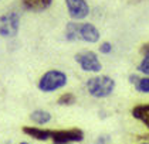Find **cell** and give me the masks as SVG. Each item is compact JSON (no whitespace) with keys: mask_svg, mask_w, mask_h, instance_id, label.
<instances>
[{"mask_svg":"<svg viewBox=\"0 0 149 144\" xmlns=\"http://www.w3.org/2000/svg\"><path fill=\"white\" fill-rule=\"evenodd\" d=\"M65 7L68 11V16L74 21L84 20L90 14V6L87 0H65Z\"/></svg>","mask_w":149,"mask_h":144,"instance_id":"7","label":"cell"},{"mask_svg":"<svg viewBox=\"0 0 149 144\" xmlns=\"http://www.w3.org/2000/svg\"><path fill=\"white\" fill-rule=\"evenodd\" d=\"M101 38L100 30L91 23L68 21L65 25V40L67 41H84L95 44Z\"/></svg>","mask_w":149,"mask_h":144,"instance_id":"1","label":"cell"},{"mask_svg":"<svg viewBox=\"0 0 149 144\" xmlns=\"http://www.w3.org/2000/svg\"><path fill=\"white\" fill-rule=\"evenodd\" d=\"M115 81L108 75H95L90 78L85 83V88L92 98L97 99H105L111 96L115 90Z\"/></svg>","mask_w":149,"mask_h":144,"instance_id":"3","label":"cell"},{"mask_svg":"<svg viewBox=\"0 0 149 144\" xmlns=\"http://www.w3.org/2000/svg\"><path fill=\"white\" fill-rule=\"evenodd\" d=\"M98 51H100L101 54H104V55H108V54H111V52H112V44H111L109 41H104V43L100 44Z\"/></svg>","mask_w":149,"mask_h":144,"instance_id":"15","label":"cell"},{"mask_svg":"<svg viewBox=\"0 0 149 144\" xmlns=\"http://www.w3.org/2000/svg\"><path fill=\"white\" fill-rule=\"evenodd\" d=\"M22 4L27 11L41 13L53 4V0H22Z\"/></svg>","mask_w":149,"mask_h":144,"instance_id":"9","label":"cell"},{"mask_svg":"<svg viewBox=\"0 0 149 144\" xmlns=\"http://www.w3.org/2000/svg\"><path fill=\"white\" fill-rule=\"evenodd\" d=\"M74 59L84 72L100 74L102 69V64L94 51H80L74 55Z\"/></svg>","mask_w":149,"mask_h":144,"instance_id":"6","label":"cell"},{"mask_svg":"<svg viewBox=\"0 0 149 144\" xmlns=\"http://www.w3.org/2000/svg\"><path fill=\"white\" fill-rule=\"evenodd\" d=\"M67 83H68V76L64 71L48 69L37 81V89L43 93H53L65 88Z\"/></svg>","mask_w":149,"mask_h":144,"instance_id":"2","label":"cell"},{"mask_svg":"<svg viewBox=\"0 0 149 144\" xmlns=\"http://www.w3.org/2000/svg\"><path fill=\"white\" fill-rule=\"evenodd\" d=\"M129 83L134 85V88L139 93H149V76H141L138 74H131L129 75Z\"/></svg>","mask_w":149,"mask_h":144,"instance_id":"10","label":"cell"},{"mask_svg":"<svg viewBox=\"0 0 149 144\" xmlns=\"http://www.w3.org/2000/svg\"><path fill=\"white\" fill-rule=\"evenodd\" d=\"M22 132L27 134L29 137L38 140V141H48L50 140V133L51 129H46V127H38V126H23Z\"/></svg>","mask_w":149,"mask_h":144,"instance_id":"8","label":"cell"},{"mask_svg":"<svg viewBox=\"0 0 149 144\" xmlns=\"http://www.w3.org/2000/svg\"><path fill=\"white\" fill-rule=\"evenodd\" d=\"M132 116L134 119H136L142 123L146 129L149 130V103H145V105H136L132 110Z\"/></svg>","mask_w":149,"mask_h":144,"instance_id":"11","label":"cell"},{"mask_svg":"<svg viewBox=\"0 0 149 144\" xmlns=\"http://www.w3.org/2000/svg\"><path fill=\"white\" fill-rule=\"evenodd\" d=\"M19 144H31V143H27V141H22V143H19Z\"/></svg>","mask_w":149,"mask_h":144,"instance_id":"16","label":"cell"},{"mask_svg":"<svg viewBox=\"0 0 149 144\" xmlns=\"http://www.w3.org/2000/svg\"><path fill=\"white\" fill-rule=\"evenodd\" d=\"M139 144H149V141H143V143H139Z\"/></svg>","mask_w":149,"mask_h":144,"instance_id":"17","label":"cell"},{"mask_svg":"<svg viewBox=\"0 0 149 144\" xmlns=\"http://www.w3.org/2000/svg\"><path fill=\"white\" fill-rule=\"evenodd\" d=\"M141 54H142V59L138 64V72L143 74L145 76H149V43H145L141 47Z\"/></svg>","mask_w":149,"mask_h":144,"instance_id":"13","label":"cell"},{"mask_svg":"<svg viewBox=\"0 0 149 144\" xmlns=\"http://www.w3.org/2000/svg\"><path fill=\"white\" fill-rule=\"evenodd\" d=\"M75 102H77V98L71 92H65V93L60 95V98L57 99V103L60 106H72Z\"/></svg>","mask_w":149,"mask_h":144,"instance_id":"14","label":"cell"},{"mask_svg":"<svg viewBox=\"0 0 149 144\" xmlns=\"http://www.w3.org/2000/svg\"><path fill=\"white\" fill-rule=\"evenodd\" d=\"M30 120L34 123L36 126H46L51 122V113L44 110V109H36L30 113Z\"/></svg>","mask_w":149,"mask_h":144,"instance_id":"12","label":"cell"},{"mask_svg":"<svg viewBox=\"0 0 149 144\" xmlns=\"http://www.w3.org/2000/svg\"><path fill=\"white\" fill-rule=\"evenodd\" d=\"M84 132L78 127L72 129H61V130H53L50 133V140L53 144H74L81 143L84 140Z\"/></svg>","mask_w":149,"mask_h":144,"instance_id":"4","label":"cell"},{"mask_svg":"<svg viewBox=\"0 0 149 144\" xmlns=\"http://www.w3.org/2000/svg\"><path fill=\"white\" fill-rule=\"evenodd\" d=\"M20 30V14L17 11H7L0 16V35L4 38H13Z\"/></svg>","mask_w":149,"mask_h":144,"instance_id":"5","label":"cell"}]
</instances>
